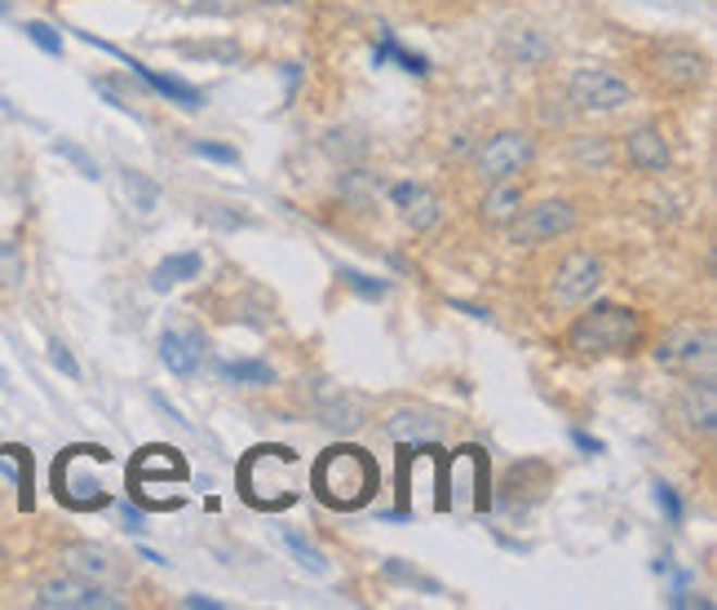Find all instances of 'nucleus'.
<instances>
[{
	"mask_svg": "<svg viewBox=\"0 0 717 610\" xmlns=\"http://www.w3.org/2000/svg\"><path fill=\"white\" fill-rule=\"evenodd\" d=\"M310 491L329 509H363L376 496V460L363 447H329L310 469Z\"/></svg>",
	"mask_w": 717,
	"mask_h": 610,
	"instance_id": "f257e3e1",
	"label": "nucleus"
},
{
	"mask_svg": "<svg viewBox=\"0 0 717 610\" xmlns=\"http://www.w3.org/2000/svg\"><path fill=\"white\" fill-rule=\"evenodd\" d=\"M646 341V323L629 306H590V314H580L567 327V350L580 359H603V354H638Z\"/></svg>",
	"mask_w": 717,
	"mask_h": 610,
	"instance_id": "f03ea898",
	"label": "nucleus"
},
{
	"mask_svg": "<svg viewBox=\"0 0 717 610\" xmlns=\"http://www.w3.org/2000/svg\"><path fill=\"white\" fill-rule=\"evenodd\" d=\"M239 491L252 509H288L301 496V460L288 447H257L239 464Z\"/></svg>",
	"mask_w": 717,
	"mask_h": 610,
	"instance_id": "7ed1b4c3",
	"label": "nucleus"
},
{
	"mask_svg": "<svg viewBox=\"0 0 717 610\" xmlns=\"http://www.w3.org/2000/svg\"><path fill=\"white\" fill-rule=\"evenodd\" d=\"M536 160V138L523 128H500L479 147L474 155V177L496 186V182H514L518 173H528V164Z\"/></svg>",
	"mask_w": 717,
	"mask_h": 610,
	"instance_id": "20e7f679",
	"label": "nucleus"
},
{
	"mask_svg": "<svg viewBox=\"0 0 717 610\" xmlns=\"http://www.w3.org/2000/svg\"><path fill=\"white\" fill-rule=\"evenodd\" d=\"M567 102L580 115H607L633 102V89L625 76H616L611 66H576L567 80Z\"/></svg>",
	"mask_w": 717,
	"mask_h": 610,
	"instance_id": "39448f33",
	"label": "nucleus"
},
{
	"mask_svg": "<svg viewBox=\"0 0 717 610\" xmlns=\"http://www.w3.org/2000/svg\"><path fill=\"white\" fill-rule=\"evenodd\" d=\"M443 491H447V509H470V513H487V456L479 447L456 451L443 464Z\"/></svg>",
	"mask_w": 717,
	"mask_h": 610,
	"instance_id": "423d86ee",
	"label": "nucleus"
},
{
	"mask_svg": "<svg viewBox=\"0 0 717 610\" xmlns=\"http://www.w3.org/2000/svg\"><path fill=\"white\" fill-rule=\"evenodd\" d=\"M576 203L571 199H541L532 209L514 213L509 222V244L514 248H536V244H549V239H563L576 231Z\"/></svg>",
	"mask_w": 717,
	"mask_h": 610,
	"instance_id": "0eeeda50",
	"label": "nucleus"
},
{
	"mask_svg": "<svg viewBox=\"0 0 717 610\" xmlns=\"http://www.w3.org/2000/svg\"><path fill=\"white\" fill-rule=\"evenodd\" d=\"M646 76L669 94H691L708 80V58L691 45H656L646 53Z\"/></svg>",
	"mask_w": 717,
	"mask_h": 610,
	"instance_id": "6e6552de",
	"label": "nucleus"
},
{
	"mask_svg": "<svg viewBox=\"0 0 717 610\" xmlns=\"http://www.w3.org/2000/svg\"><path fill=\"white\" fill-rule=\"evenodd\" d=\"M36 606L40 610H120V597H111L98 580L67 571V575H49L36 588Z\"/></svg>",
	"mask_w": 717,
	"mask_h": 610,
	"instance_id": "1a4fd4ad",
	"label": "nucleus"
},
{
	"mask_svg": "<svg viewBox=\"0 0 717 610\" xmlns=\"http://www.w3.org/2000/svg\"><path fill=\"white\" fill-rule=\"evenodd\" d=\"M603 279H607L603 261H598L594 252L576 248V252H567V257L554 265V275H549V297H554L558 306H584V301H590V297L603 288Z\"/></svg>",
	"mask_w": 717,
	"mask_h": 610,
	"instance_id": "9d476101",
	"label": "nucleus"
},
{
	"mask_svg": "<svg viewBox=\"0 0 717 610\" xmlns=\"http://www.w3.org/2000/svg\"><path fill=\"white\" fill-rule=\"evenodd\" d=\"M651 354H656V363L665 372L713 376V332H704V327H673Z\"/></svg>",
	"mask_w": 717,
	"mask_h": 610,
	"instance_id": "9b49d317",
	"label": "nucleus"
},
{
	"mask_svg": "<svg viewBox=\"0 0 717 610\" xmlns=\"http://www.w3.org/2000/svg\"><path fill=\"white\" fill-rule=\"evenodd\" d=\"M496 53L505 62H518V66H545L554 62V40L541 23H528V18H509L500 27V40H496Z\"/></svg>",
	"mask_w": 717,
	"mask_h": 610,
	"instance_id": "f8f14e48",
	"label": "nucleus"
},
{
	"mask_svg": "<svg viewBox=\"0 0 717 610\" xmlns=\"http://www.w3.org/2000/svg\"><path fill=\"white\" fill-rule=\"evenodd\" d=\"M314 416L329 425V430H337V434H355V430H363V421H368V402H363L359 394L342 389V385L314 389Z\"/></svg>",
	"mask_w": 717,
	"mask_h": 610,
	"instance_id": "ddd939ff",
	"label": "nucleus"
},
{
	"mask_svg": "<svg viewBox=\"0 0 717 610\" xmlns=\"http://www.w3.org/2000/svg\"><path fill=\"white\" fill-rule=\"evenodd\" d=\"M678 421L691 430V434H700V438H708L713 430H717V389H713V376H691L687 381V389L678 394Z\"/></svg>",
	"mask_w": 717,
	"mask_h": 610,
	"instance_id": "4468645a",
	"label": "nucleus"
},
{
	"mask_svg": "<svg viewBox=\"0 0 717 610\" xmlns=\"http://www.w3.org/2000/svg\"><path fill=\"white\" fill-rule=\"evenodd\" d=\"M160 359L173 376H195L205 363V336L195 327H164L160 332Z\"/></svg>",
	"mask_w": 717,
	"mask_h": 610,
	"instance_id": "2eb2a0df",
	"label": "nucleus"
},
{
	"mask_svg": "<svg viewBox=\"0 0 717 610\" xmlns=\"http://www.w3.org/2000/svg\"><path fill=\"white\" fill-rule=\"evenodd\" d=\"M625 160L638 173H665L669 169V138L660 133V124H638L625 138Z\"/></svg>",
	"mask_w": 717,
	"mask_h": 610,
	"instance_id": "dca6fc26",
	"label": "nucleus"
},
{
	"mask_svg": "<svg viewBox=\"0 0 717 610\" xmlns=\"http://www.w3.org/2000/svg\"><path fill=\"white\" fill-rule=\"evenodd\" d=\"M438 430H443V421L434 412H425V407H399V412H390L381 421V434L390 443H399V447L404 443H434Z\"/></svg>",
	"mask_w": 717,
	"mask_h": 610,
	"instance_id": "f3484780",
	"label": "nucleus"
},
{
	"mask_svg": "<svg viewBox=\"0 0 717 610\" xmlns=\"http://www.w3.org/2000/svg\"><path fill=\"white\" fill-rule=\"evenodd\" d=\"M200 270H205V257H200V252H173V257H164V261L151 270V288H156V292H169V288H177V284L200 279Z\"/></svg>",
	"mask_w": 717,
	"mask_h": 610,
	"instance_id": "a211bd4d",
	"label": "nucleus"
},
{
	"mask_svg": "<svg viewBox=\"0 0 717 610\" xmlns=\"http://www.w3.org/2000/svg\"><path fill=\"white\" fill-rule=\"evenodd\" d=\"M518 209H523V190H518L514 182H496V186L483 195V203H479V217H483L487 226H509Z\"/></svg>",
	"mask_w": 717,
	"mask_h": 610,
	"instance_id": "6ab92c4d",
	"label": "nucleus"
},
{
	"mask_svg": "<svg viewBox=\"0 0 717 610\" xmlns=\"http://www.w3.org/2000/svg\"><path fill=\"white\" fill-rule=\"evenodd\" d=\"M404 209V222L421 235V231H434L438 226V217H443V203H438V195L434 190H425V186H412V195L399 203Z\"/></svg>",
	"mask_w": 717,
	"mask_h": 610,
	"instance_id": "aec40b11",
	"label": "nucleus"
},
{
	"mask_svg": "<svg viewBox=\"0 0 717 610\" xmlns=\"http://www.w3.org/2000/svg\"><path fill=\"white\" fill-rule=\"evenodd\" d=\"M128 66H134V72L156 89V94H164V98H173L177 107H186V111H195V107H205V94L200 89H190V85H182V80H169V76H156L151 66H143V62H134L128 58Z\"/></svg>",
	"mask_w": 717,
	"mask_h": 610,
	"instance_id": "412c9836",
	"label": "nucleus"
},
{
	"mask_svg": "<svg viewBox=\"0 0 717 610\" xmlns=\"http://www.w3.org/2000/svg\"><path fill=\"white\" fill-rule=\"evenodd\" d=\"M571 160L576 164H590V169H607L611 164L607 133H580V138H571Z\"/></svg>",
	"mask_w": 717,
	"mask_h": 610,
	"instance_id": "4be33fe9",
	"label": "nucleus"
},
{
	"mask_svg": "<svg viewBox=\"0 0 717 610\" xmlns=\"http://www.w3.org/2000/svg\"><path fill=\"white\" fill-rule=\"evenodd\" d=\"M124 195H128V203H134L138 213H151L160 203V186L147 173H138V169H124Z\"/></svg>",
	"mask_w": 717,
	"mask_h": 610,
	"instance_id": "5701e85b",
	"label": "nucleus"
},
{
	"mask_svg": "<svg viewBox=\"0 0 717 610\" xmlns=\"http://www.w3.org/2000/svg\"><path fill=\"white\" fill-rule=\"evenodd\" d=\"M222 376L235 381V385H271V381H275V372H271L267 363H252V359H231V363H222Z\"/></svg>",
	"mask_w": 717,
	"mask_h": 610,
	"instance_id": "b1692460",
	"label": "nucleus"
},
{
	"mask_svg": "<svg viewBox=\"0 0 717 610\" xmlns=\"http://www.w3.org/2000/svg\"><path fill=\"white\" fill-rule=\"evenodd\" d=\"M67 571L89 575V580H102V575L111 571V558H107L102 549H72V553H67Z\"/></svg>",
	"mask_w": 717,
	"mask_h": 610,
	"instance_id": "393cba45",
	"label": "nucleus"
},
{
	"mask_svg": "<svg viewBox=\"0 0 717 610\" xmlns=\"http://www.w3.org/2000/svg\"><path fill=\"white\" fill-rule=\"evenodd\" d=\"M342 195L355 203V209H368L372 195H376V186H372V177H368L363 169H350V173H342Z\"/></svg>",
	"mask_w": 717,
	"mask_h": 610,
	"instance_id": "a878e982",
	"label": "nucleus"
},
{
	"mask_svg": "<svg viewBox=\"0 0 717 610\" xmlns=\"http://www.w3.org/2000/svg\"><path fill=\"white\" fill-rule=\"evenodd\" d=\"M372 58H376V62H385V58H395V62L404 66V72H412V76H425V72H430V62H425L421 53H404V49H399L395 40H390V36H385V40L376 45V53H372Z\"/></svg>",
	"mask_w": 717,
	"mask_h": 610,
	"instance_id": "bb28decb",
	"label": "nucleus"
},
{
	"mask_svg": "<svg viewBox=\"0 0 717 610\" xmlns=\"http://www.w3.org/2000/svg\"><path fill=\"white\" fill-rule=\"evenodd\" d=\"M0 288H23V257L14 244H0Z\"/></svg>",
	"mask_w": 717,
	"mask_h": 610,
	"instance_id": "cd10ccee",
	"label": "nucleus"
},
{
	"mask_svg": "<svg viewBox=\"0 0 717 610\" xmlns=\"http://www.w3.org/2000/svg\"><path fill=\"white\" fill-rule=\"evenodd\" d=\"M355 133H346V128H333L329 138H323V147H329V155H337V160H359L363 151H368V142H350Z\"/></svg>",
	"mask_w": 717,
	"mask_h": 610,
	"instance_id": "c85d7f7f",
	"label": "nucleus"
},
{
	"mask_svg": "<svg viewBox=\"0 0 717 610\" xmlns=\"http://www.w3.org/2000/svg\"><path fill=\"white\" fill-rule=\"evenodd\" d=\"M342 279H346V288H355L359 297H385V288H390V284H381V279L359 275V270H350V265H342Z\"/></svg>",
	"mask_w": 717,
	"mask_h": 610,
	"instance_id": "c756f323",
	"label": "nucleus"
},
{
	"mask_svg": "<svg viewBox=\"0 0 717 610\" xmlns=\"http://www.w3.org/2000/svg\"><path fill=\"white\" fill-rule=\"evenodd\" d=\"M23 32H27V36H32V40H36V45H40L45 53H53V58H62V36H58V32L49 27V23H27Z\"/></svg>",
	"mask_w": 717,
	"mask_h": 610,
	"instance_id": "7c9ffc66",
	"label": "nucleus"
},
{
	"mask_svg": "<svg viewBox=\"0 0 717 610\" xmlns=\"http://www.w3.org/2000/svg\"><path fill=\"white\" fill-rule=\"evenodd\" d=\"M49 363L62 372V376H72V381H81V363L67 354V346H62V341H49Z\"/></svg>",
	"mask_w": 717,
	"mask_h": 610,
	"instance_id": "2f4dec72",
	"label": "nucleus"
},
{
	"mask_svg": "<svg viewBox=\"0 0 717 610\" xmlns=\"http://www.w3.org/2000/svg\"><path fill=\"white\" fill-rule=\"evenodd\" d=\"M190 14H235L244 0H182Z\"/></svg>",
	"mask_w": 717,
	"mask_h": 610,
	"instance_id": "473e14b6",
	"label": "nucleus"
},
{
	"mask_svg": "<svg viewBox=\"0 0 717 610\" xmlns=\"http://www.w3.org/2000/svg\"><path fill=\"white\" fill-rule=\"evenodd\" d=\"M190 151H195V155H205V160H218V164H235V160H239L235 147H218V142H195Z\"/></svg>",
	"mask_w": 717,
	"mask_h": 610,
	"instance_id": "72a5a7b5",
	"label": "nucleus"
},
{
	"mask_svg": "<svg viewBox=\"0 0 717 610\" xmlns=\"http://www.w3.org/2000/svg\"><path fill=\"white\" fill-rule=\"evenodd\" d=\"M656 500H660V509H665V518H669V522H682V500L673 496V487L656 483Z\"/></svg>",
	"mask_w": 717,
	"mask_h": 610,
	"instance_id": "f704fd0d",
	"label": "nucleus"
},
{
	"mask_svg": "<svg viewBox=\"0 0 717 610\" xmlns=\"http://www.w3.org/2000/svg\"><path fill=\"white\" fill-rule=\"evenodd\" d=\"M53 151H62V155H67L72 164H81V173H85V177H98V164H94V160H89L81 147H72V142H58Z\"/></svg>",
	"mask_w": 717,
	"mask_h": 610,
	"instance_id": "c9c22d12",
	"label": "nucleus"
},
{
	"mask_svg": "<svg viewBox=\"0 0 717 610\" xmlns=\"http://www.w3.org/2000/svg\"><path fill=\"white\" fill-rule=\"evenodd\" d=\"M120 518H124L128 531H147V518H143V509H134V505H120Z\"/></svg>",
	"mask_w": 717,
	"mask_h": 610,
	"instance_id": "e433bc0d",
	"label": "nucleus"
},
{
	"mask_svg": "<svg viewBox=\"0 0 717 610\" xmlns=\"http://www.w3.org/2000/svg\"><path fill=\"white\" fill-rule=\"evenodd\" d=\"M186 606H205V610H222V601H213V597H186Z\"/></svg>",
	"mask_w": 717,
	"mask_h": 610,
	"instance_id": "4c0bfd02",
	"label": "nucleus"
},
{
	"mask_svg": "<svg viewBox=\"0 0 717 610\" xmlns=\"http://www.w3.org/2000/svg\"><path fill=\"white\" fill-rule=\"evenodd\" d=\"M576 443H580L584 451H603V443H598V438H590V434H576Z\"/></svg>",
	"mask_w": 717,
	"mask_h": 610,
	"instance_id": "58836bf2",
	"label": "nucleus"
},
{
	"mask_svg": "<svg viewBox=\"0 0 717 610\" xmlns=\"http://www.w3.org/2000/svg\"><path fill=\"white\" fill-rule=\"evenodd\" d=\"M257 5H275L280 10V5H293V0H257Z\"/></svg>",
	"mask_w": 717,
	"mask_h": 610,
	"instance_id": "ea45409f",
	"label": "nucleus"
},
{
	"mask_svg": "<svg viewBox=\"0 0 717 610\" xmlns=\"http://www.w3.org/2000/svg\"><path fill=\"white\" fill-rule=\"evenodd\" d=\"M0 567H5V545H0Z\"/></svg>",
	"mask_w": 717,
	"mask_h": 610,
	"instance_id": "a19ab883",
	"label": "nucleus"
},
{
	"mask_svg": "<svg viewBox=\"0 0 717 610\" xmlns=\"http://www.w3.org/2000/svg\"><path fill=\"white\" fill-rule=\"evenodd\" d=\"M0 14H5V5H0Z\"/></svg>",
	"mask_w": 717,
	"mask_h": 610,
	"instance_id": "79ce46f5",
	"label": "nucleus"
}]
</instances>
